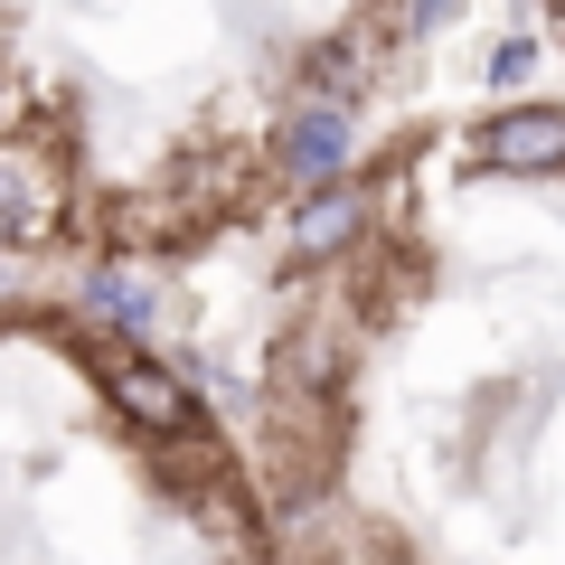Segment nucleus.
I'll return each mask as SVG.
<instances>
[{
    "instance_id": "39448f33",
    "label": "nucleus",
    "mask_w": 565,
    "mask_h": 565,
    "mask_svg": "<svg viewBox=\"0 0 565 565\" xmlns=\"http://www.w3.org/2000/svg\"><path fill=\"white\" fill-rule=\"evenodd\" d=\"M349 236H359V189H321V199L292 217V245H302V255H330V245H349Z\"/></svg>"
},
{
    "instance_id": "7ed1b4c3",
    "label": "nucleus",
    "mask_w": 565,
    "mask_h": 565,
    "mask_svg": "<svg viewBox=\"0 0 565 565\" xmlns=\"http://www.w3.org/2000/svg\"><path fill=\"white\" fill-rule=\"evenodd\" d=\"M114 405H122L132 424H151V434H180V424H189V396H180L151 359H122V367H114Z\"/></svg>"
},
{
    "instance_id": "423d86ee",
    "label": "nucleus",
    "mask_w": 565,
    "mask_h": 565,
    "mask_svg": "<svg viewBox=\"0 0 565 565\" xmlns=\"http://www.w3.org/2000/svg\"><path fill=\"white\" fill-rule=\"evenodd\" d=\"M47 226V189L20 161H0V236H39Z\"/></svg>"
},
{
    "instance_id": "0eeeda50",
    "label": "nucleus",
    "mask_w": 565,
    "mask_h": 565,
    "mask_svg": "<svg viewBox=\"0 0 565 565\" xmlns=\"http://www.w3.org/2000/svg\"><path fill=\"white\" fill-rule=\"evenodd\" d=\"M490 76H500V85H527V76H537V39H509L500 57H490Z\"/></svg>"
},
{
    "instance_id": "f257e3e1",
    "label": "nucleus",
    "mask_w": 565,
    "mask_h": 565,
    "mask_svg": "<svg viewBox=\"0 0 565 565\" xmlns=\"http://www.w3.org/2000/svg\"><path fill=\"white\" fill-rule=\"evenodd\" d=\"M481 161L490 170H565V114L556 104H519L481 132Z\"/></svg>"
},
{
    "instance_id": "f03ea898",
    "label": "nucleus",
    "mask_w": 565,
    "mask_h": 565,
    "mask_svg": "<svg viewBox=\"0 0 565 565\" xmlns=\"http://www.w3.org/2000/svg\"><path fill=\"white\" fill-rule=\"evenodd\" d=\"M349 161V114L340 104H302V114L282 122V170L292 180H330Z\"/></svg>"
},
{
    "instance_id": "20e7f679",
    "label": "nucleus",
    "mask_w": 565,
    "mask_h": 565,
    "mask_svg": "<svg viewBox=\"0 0 565 565\" xmlns=\"http://www.w3.org/2000/svg\"><path fill=\"white\" fill-rule=\"evenodd\" d=\"M85 311L114 330H151V282L122 274V264H104V274H85Z\"/></svg>"
},
{
    "instance_id": "6e6552de",
    "label": "nucleus",
    "mask_w": 565,
    "mask_h": 565,
    "mask_svg": "<svg viewBox=\"0 0 565 565\" xmlns=\"http://www.w3.org/2000/svg\"><path fill=\"white\" fill-rule=\"evenodd\" d=\"M405 20H415V29H444V20H452V0H405Z\"/></svg>"
}]
</instances>
